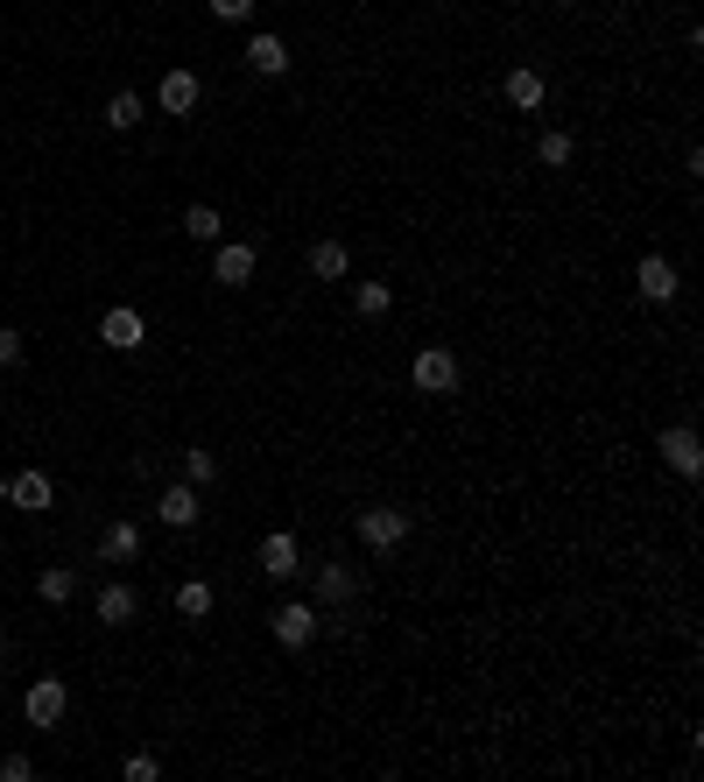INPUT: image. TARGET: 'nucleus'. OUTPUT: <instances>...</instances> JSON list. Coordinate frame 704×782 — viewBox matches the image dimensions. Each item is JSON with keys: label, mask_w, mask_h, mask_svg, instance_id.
Wrapping results in <instances>:
<instances>
[{"label": "nucleus", "mask_w": 704, "mask_h": 782, "mask_svg": "<svg viewBox=\"0 0 704 782\" xmlns=\"http://www.w3.org/2000/svg\"><path fill=\"white\" fill-rule=\"evenodd\" d=\"M8 501H14V508H22V514H43V508L56 501V487H50V472H35V466H29V472H14V480H8Z\"/></svg>", "instance_id": "4468645a"}, {"label": "nucleus", "mask_w": 704, "mask_h": 782, "mask_svg": "<svg viewBox=\"0 0 704 782\" xmlns=\"http://www.w3.org/2000/svg\"><path fill=\"white\" fill-rule=\"evenodd\" d=\"M303 269H311L317 282H338V275H346V269H353V254H346V240H317V247H311V254H303Z\"/></svg>", "instance_id": "f3484780"}, {"label": "nucleus", "mask_w": 704, "mask_h": 782, "mask_svg": "<svg viewBox=\"0 0 704 782\" xmlns=\"http://www.w3.org/2000/svg\"><path fill=\"white\" fill-rule=\"evenodd\" d=\"M35 593H43V606H71V599H78V571H71V564H50L43 578H35Z\"/></svg>", "instance_id": "aec40b11"}, {"label": "nucleus", "mask_w": 704, "mask_h": 782, "mask_svg": "<svg viewBox=\"0 0 704 782\" xmlns=\"http://www.w3.org/2000/svg\"><path fill=\"white\" fill-rule=\"evenodd\" d=\"M246 71H254V79H282V71H290V43H282V35H246Z\"/></svg>", "instance_id": "9d476101"}, {"label": "nucleus", "mask_w": 704, "mask_h": 782, "mask_svg": "<svg viewBox=\"0 0 704 782\" xmlns=\"http://www.w3.org/2000/svg\"><path fill=\"white\" fill-rule=\"evenodd\" d=\"M634 290L649 296V303H676V290H683L676 261H662V254H641V261H634Z\"/></svg>", "instance_id": "0eeeda50"}, {"label": "nucleus", "mask_w": 704, "mask_h": 782, "mask_svg": "<svg viewBox=\"0 0 704 782\" xmlns=\"http://www.w3.org/2000/svg\"><path fill=\"white\" fill-rule=\"evenodd\" d=\"M141 557V522H113L99 536V564H135Z\"/></svg>", "instance_id": "2eb2a0df"}, {"label": "nucleus", "mask_w": 704, "mask_h": 782, "mask_svg": "<svg viewBox=\"0 0 704 782\" xmlns=\"http://www.w3.org/2000/svg\"><path fill=\"white\" fill-rule=\"evenodd\" d=\"M359 599V578H353V564H317V606H346Z\"/></svg>", "instance_id": "9b49d317"}, {"label": "nucleus", "mask_w": 704, "mask_h": 782, "mask_svg": "<svg viewBox=\"0 0 704 782\" xmlns=\"http://www.w3.org/2000/svg\"><path fill=\"white\" fill-rule=\"evenodd\" d=\"M177 614H183V621H204V614H212V585H204V578H183V585H177Z\"/></svg>", "instance_id": "b1692460"}, {"label": "nucleus", "mask_w": 704, "mask_h": 782, "mask_svg": "<svg viewBox=\"0 0 704 782\" xmlns=\"http://www.w3.org/2000/svg\"><path fill=\"white\" fill-rule=\"evenodd\" d=\"M353 529H359V543H367L374 557H395V550L409 543V529H416V522H409V508L374 501V508H359V522H353Z\"/></svg>", "instance_id": "f257e3e1"}, {"label": "nucleus", "mask_w": 704, "mask_h": 782, "mask_svg": "<svg viewBox=\"0 0 704 782\" xmlns=\"http://www.w3.org/2000/svg\"><path fill=\"white\" fill-rule=\"evenodd\" d=\"M64 705H71L64 677H35V684H29V698H22V712H29V727H35V733H50L56 719H64Z\"/></svg>", "instance_id": "20e7f679"}, {"label": "nucleus", "mask_w": 704, "mask_h": 782, "mask_svg": "<svg viewBox=\"0 0 704 782\" xmlns=\"http://www.w3.org/2000/svg\"><path fill=\"white\" fill-rule=\"evenodd\" d=\"M156 775H162L156 754H127V782H156Z\"/></svg>", "instance_id": "cd10ccee"}, {"label": "nucleus", "mask_w": 704, "mask_h": 782, "mask_svg": "<svg viewBox=\"0 0 704 782\" xmlns=\"http://www.w3.org/2000/svg\"><path fill=\"white\" fill-rule=\"evenodd\" d=\"M29 775H35L29 754H0V782H29Z\"/></svg>", "instance_id": "bb28decb"}, {"label": "nucleus", "mask_w": 704, "mask_h": 782, "mask_svg": "<svg viewBox=\"0 0 704 782\" xmlns=\"http://www.w3.org/2000/svg\"><path fill=\"white\" fill-rule=\"evenodd\" d=\"M135 614H141V593H135V585H99V621H106V627H127Z\"/></svg>", "instance_id": "a211bd4d"}, {"label": "nucleus", "mask_w": 704, "mask_h": 782, "mask_svg": "<svg viewBox=\"0 0 704 782\" xmlns=\"http://www.w3.org/2000/svg\"><path fill=\"white\" fill-rule=\"evenodd\" d=\"M254 247L246 240H219V254H212V282L219 290H246V282H254Z\"/></svg>", "instance_id": "423d86ee"}, {"label": "nucleus", "mask_w": 704, "mask_h": 782, "mask_svg": "<svg viewBox=\"0 0 704 782\" xmlns=\"http://www.w3.org/2000/svg\"><path fill=\"white\" fill-rule=\"evenodd\" d=\"M0 642H8V635H0Z\"/></svg>", "instance_id": "c756f323"}, {"label": "nucleus", "mask_w": 704, "mask_h": 782, "mask_svg": "<svg viewBox=\"0 0 704 782\" xmlns=\"http://www.w3.org/2000/svg\"><path fill=\"white\" fill-rule=\"evenodd\" d=\"M212 14H219V22H246V14H254V0H212Z\"/></svg>", "instance_id": "c85d7f7f"}, {"label": "nucleus", "mask_w": 704, "mask_h": 782, "mask_svg": "<svg viewBox=\"0 0 704 782\" xmlns=\"http://www.w3.org/2000/svg\"><path fill=\"white\" fill-rule=\"evenodd\" d=\"M219 233H225V219L212 212V205H190V212H183V240H198V247H219Z\"/></svg>", "instance_id": "412c9836"}, {"label": "nucleus", "mask_w": 704, "mask_h": 782, "mask_svg": "<svg viewBox=\"0 0 704 782\" xmlns=\"http://www.w3.org/2000/svg\"><path fill=\"white\" fill-rule=\"evenodd\" d=\"M148 338V324H141V311H127V303H113V311L99 317V346H113V353H135Z\"/></svg>", "instance_id": "1a4fd4ad"}, {"label": "nucleus", "mask_w": 704, "mask_h": 782, "mask_svg": "<svg viewBox=\"0 0 704 782\" xmlns=\"http://www.w3.org/2000/svg\"><path fill=\"white\" fill-rule=\"evenodd\" d=\"M570 156H578V142H570L564 127H543V142H536V163H543V169H564Z\"/></svg>", "instance_id": "4be33fe9"}, {"label": "nucleus", "mask_w": 704, "mask_h": 782, "mask_svg": "<svg viewBox=\"0 0 704 782\" xmlns=\"http://www.w3.org/2000/svg\"><path fill=\"white\" fill-rule=\"evenodd\" d=\"M317 627H325V621H317V606H311V599H282L275 614H269V635H275L282 648H311V642H317Z\"/></svg>", "instance_id": "7ed1b4c3"}, {"label": "nucleus", "mask_w": 704, "mask_h": 782, "mask_svg": "<svg viewBox=\"0 0 704 782\" xmlns=\"http://www.w3.org/2000/svg\"><path fill=\"white\" fill-rule=\"evenodd\" d=\"M261 571L282 585V578H296V536L290 529H275V536H261Z\"/></svg>", "instance_id": "dca6fc26"}, {"label": "nucleus", "mask_w": 704, "mask_h": 782, "mask_svg": "<svg viewBox=\"0 0 704 782\" xmlns=\"http://www.w3.org/2000/svg\"><path fill=\"white\" fill-rule=\"evenodd\" d=\"M156 106L162 113H198V71H162V85H156Z\"/></svg>", "instance_id": "f8f14e48"}, {"label": "nucleus", "mask_w": 704, "mask_h": 782, "mask_svg": "<svg viewBox=\"0 0 704 782\" xmlns=\"http://www.w3.org/2000/svg\"><path fill=\"white\" fill-rule=\"evenodd\" d=\"M501 100H507V106H522V113H536V106L549 100L543 71H528V64H515V71H507V79H501Z\"/></svg>", "instance_id": "ddd939ff"}, {"label": "nucleus", "mask_w": 704, "mask_h": 782, "mask_svg": "<svg viewBox=\"0 0 704 782\" xmlns=\"http://www.w3.org/2000/svg\"><path fill=\"white\" fill-rule=\"evenodd\" d=\"M183 480H190V487L204 493V487L219 480V459H212V451H183Z\"/></svg>", "instance_id": "393cba45"}, {"label": "nucleus", "mask_w": 704, "mask_h": 782, "mask_svg": "<svg viewBox=\"0 0 704 782\" xmlns=\"http://www.w3.org/2000/svg\"><path fill=\"white\" fill-rule=\"evenodd\" d=\"M655 451L670 459V472H683V480H697V472H704V445H697L691 424H670V430L655 437Z\"/></svg>", "instance_id": "39448f33"}, {"label": "nucleus", "mask_w": 704, "mask_h": 782, "mask_svg": "<svg viewBox=\"0 0 704 782\" xmlns=\"http://www.w3.org/2000/svg\"><path fill=\"white\" fill-rule=\"evenodd\" d=\"M0 367H22V332L14 324H0Z\"/></svg>", "instance_id": "a878e982"}, {"label": "nucleus", "mask_w": 704, "mask_h": 782, "mask_svg": "<svg viewBox=\"0 0 704 782\" xmlns=\"http://www.w3.org/2000/svg\"><path fill=\"white\" fill-rule=\"evenodd\" d=\"M353 311H359V317H388V311H395V290H388V282H359V290H353Z\"/></svg>", "instance_id": "5701e85b"}, {"label": "nucleus", "mask_w": 704, "mask_h": 782, "mask_svg": "<svg viewBox=\"0 0 704 782\" xmlns=\"http://www.w3.org/2000/svg\"><path fill=\"white\" fill-rule=\"evenodd\" d=\"M141 121H148L141 92H113V100H106V127H113V135H127V127H141Z\"/></svg>", "instance_id": "6ab92c4d"}, {"label": "nucleus", "mask_w": 704, "mask_h": 782, "mask_svg": "<svg viewBox=\"0 0 704 782\" xmlns=\"http://www.w3.org/2000/svg\"><path fill=\"white\" fill-rule=\"evenodd\" d=\"M409 380H416V395H437V403H444V395H459V353L451 346H423L409 359Z\"/></svg>", "instance_id": "f03ea898"}, {"label": "nucleus", "mask_w": 704, "mask_h": 782, "mask_svg": "<svg viewBox=\"0 0 704 782\" xmlns=\"http://www.w3.org/2000/svg\"><path fill=\"white\" fill-rule=\"evenodd\" d=\"M198 514L204 508H198V487H190V480H177V487L156 493V522L162 529H198Z\"/></svg>", "instance_id": "6e6552de"}]
</instances>
